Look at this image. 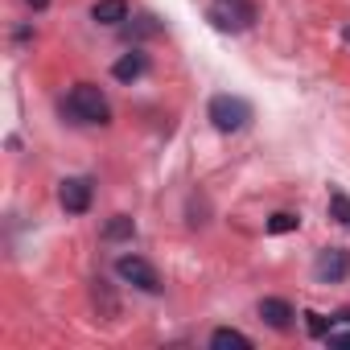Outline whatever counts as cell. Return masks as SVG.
Returning <instances> with one entry per match:
<instances>
[{
	"label": "cell",
	"instance_id": "1",
	"mask_svg": "<svg viewBox=\"0 0 350 350\" xmlns=\"http://www.w3.org/2000/svg\"><path fill=\"white\" fill-rule=\"evenodd\" d=\"M66 116L75 124H107L111 120V103L95 83H75L66 95Z\"/></svg>",
	"mask_w": 350,
	"mask_h": 350
},
{
	"label": "cell",
	"instance_id": "2",
	"mask_svg": "<svg viewBox=\"0 0 350 350\" xmlns=\"http://www.w3.org/2000/svg\"><path fill=\"white\" fill-rule=\"evenodd\" d=\"M206 21L219 29V33H243L256 25V5L252 0H215L206 9Z\"/></svg>",
	"mask_w": 350,
	"mask_h": 350
},
{
	"label": "cell",
	"instance_id": "3",
	"mask_svg": "<svg viewBox=\"0 0 350 350\" xmlns=\"http://www.w3.org/2000/svg\"><path fill=\"white\" fill-rule=\"evenodd\" d=\"M206 116H211V124L219 132H243L247 120H252V103L239 99V95H215L211 107H206Z\"/></svg>",
	"mask_w": 350,
	"mask_h": 350
},
{
	"label": "cell",
	"instance_id": "4",
	"mask_svg": "<svg viewBox=\"0 0 350 350\" xmlns=\"http://www.w3.org/2000/svg\"><path fill=\"white\" fill-rule=\"evenodd\" d=\"M116 276H120L124 284L140 288V293H157V288H161V276H157V268H152L144 256H120V260H116Z\"/></svg>",
	"mask_w": 350,
	"mask_h": 350
},
{
	"label": "cell",
	"instance_id": "5",
	"mask_svg": "<svg viewBox=\"0 0 350 350\" xmlns=\"http://www.w3.org/2000/svg\"><path fill=\"white\" fill-rule=\"evenodd\" d=\"M91 198H95L91 178H66V182L58 186V202H62L66 215H87V211H91Z\"/></svg>",
	"mask_w": 350,
	"mask_h": 350
},
{
	"label": "cell",
	"instance_id": "6",
	"mask_svg": "<svg viewBox=\"0 0 350 350\" xmlns=\"http://www.w3.org/2000/svg\"><path fill=\"white\" fill-rule=\"evenodd\" d=\"M346 272H350V252H346V247H321V252H317L313 276H317L321 284H334V280H342Z\"/></svg>",
	"mask_w": 350,
	"mask_h": 350
},
{
	"label": "cell",
	"instance_id": "7",
	"mask_svg": "<svg viewBox=\"0 0 350 350\" xmlns=\"http://www.w3.org/2000/svg\"><path fill=\"white\" fill-rule=\"evenodd\" d=\"M128 17H132L128 0H95L91 5V21H99V25H124Z\"/></svg>",
	"mask_w": 350,
	"mask_h": 350
},
{
	"label": "cell",
	"instance_id": "8",
	"mask_svg": "<svg viewBox=\"0 0 350 350\" xmlns=\"http://www.w3.org/2000/svg\"><path fill=\"white\" fill-rule=\"evenodd\" d=\"M260 317H264L272 329H288L297 313H293L288 301H280V297H264V301H260Z\"/></svg>",
	"mask_w": 350,
	"mask_h": 350
},
{
	"label": "cell",
	"instance_id": "9",
	"mask_svg": "<svg viewBox=\"0 0 350 350\" xmlns=\"http://www.w3.org/2000/svg\"><path fill=\"white\" fill-rule=\"evenodd\" d=\"M144 70H148V54H144V50H128V54L111 66V75H116L120 83H136Z\"/></svg>",
	"mask_w": 350,
	"mask_h": 350
},
{
	"label": "cell",
	"instance_id": "10",
	"mask_svg": "<svg viewBox=\"0 0 350 350\" xmlns=\"http://www.w3.org/2000/svg\"><path fill=\"white\" fill-rule=\"evenodd\" d=\"M211 350H252V338H247L243 329L223 325V329H215V334H211Z\"/></svg>",
	"mask_w": 350,
	"mask_h": 350
},
{
	"label": "cell",
	"instance_id": "11",
	"mask_svg": "<svg viewBox=\"0 0 350 350\" xmlns=\"http://www.w3.org/2000/svg\"><path fill=\"white\" fill-rule=\"evenodd\" d=\"M132 235H136V223H132L128 215H116V219L103 227V239H107V243H120V239H132Z\"/></svg>",
	"mask_w": 350,
	"mask_h": 350
},
{
	"label": "cell",
	"instance_id": "12",
	"mask_svg": "<svg viewBox=\"0 0 350 350\" xmlns=\"http://www.w3.org/2000/svg\"><path fill=\"white\" fill-rule=\"evenodd\" d=\"M297 227H301V219L288 215V211H280V215L268 219V235H284V231H297Z\"/></svg>",
	"mask_w": 350,
	"mask_h": 350
},
{
	"label": "cell",
	"instance_id": "13",
	"mask_svg": "<svg viewBox=\"0 0 350 350\" xmlns=\"http://www.w3.org/2000/svg\"><path fill=\"white\" fill-rule=\"evenodd\" d=\"M329 211L338 215V223H346V227H350V202H346V194H342V190H334V194H329Z\"/></svg>",
	"mask_w": 350,
	"mask_h": 350
},
{
	"label": "cell",
	"instance_id": "14",
	"mask_svg": "<svg viewBox=\"0 0 350 350\" xmlns=\"http://www.w3.org/2000/svg\"><path fill=\"white\" fill-rule=\"evenodd\" d=\"M161 25H157V17H136V25L128 29V33H136V38H148V33H157Z\"/></svg>",
	"mask_w": 350,
	"mask_h": 350
},
{
	"label": "cell",
	"instance_id": "15",
	"mask_svg": "<svg viewBox=\"0 0 350 350\" xmlns=\"http://www.w3.org/2000/svg\"><path fill=\"white\" fill-rule=\"evenodd\" d=\"M305 317H309V334H313V338H325V334H329V321H325L321 313H305Z\"/></svg>",
	"mask_w": 350,
	"mask_h": 350
},
{
	"label": "cell",
	"instance_id": "16",
	"mask_svg": "<svg viewBox=\"0 0 350 350\" xmlns=\"http://www.w3.org/2000/svg\"><path fill=\"white\" fill-rule=\"evenodd\" d=\"M325 342H329V346H342V350H350V334H338V329H329V334H325Z\"/></svg>",
	"mask_w": 350,
	"mask_h": 350
},
{
	"label": "cell",
	"instance_id": "17",
	"mask_svg": "<svg viewBox=\"0 0 350 350\" xmlns=\"http://www.w3.org/2000/svg\"><path fill=\"white\" fill-rule=\"evenodd\" d=\"M25 5H29V9H33V13H42V9H46V5H50V0H25Z\"/></svg>",
	"mask_w": 350,
	"mask_h": 350
}]
</instances>
